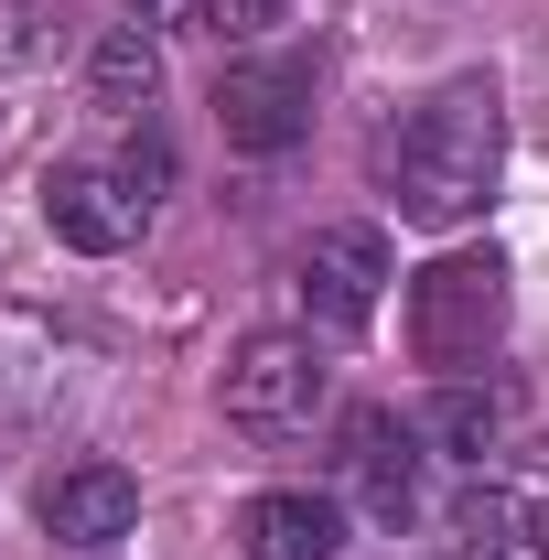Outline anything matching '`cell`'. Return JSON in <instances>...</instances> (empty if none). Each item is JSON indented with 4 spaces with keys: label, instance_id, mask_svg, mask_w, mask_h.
Segmentation results:
<instances>
[{
    "label": "cell",
    "instance_id": "cell-1",
    "mask_svg": "<svg viewBox=\"0 0 549 560\" xmlns=\"http://www.w3.org/2000/svg\"><path fill=\"white\" fill-rule=\"evenodd\" d=\"M495 162H506V108H495L484 75L431 86L410 119L377 140V173H388V195H399L410 226H464V215H484Z\"/></svg>",
    "mask_w": 549,
    "mask_h": 560
},
{
    "label": "cell",
    "instance_id": "cell-2",
    "mask_svg": "<svg viewBox=\"0 0 549 560\" xmlns=\"http://www.w3.org/2000/svg\"><path fill=\"white\" fill-rule=\"evenodd\" d=\"M162 184H173V151H162V130H140V140H119V151L55 162V173H44V226H55L66 248H86V259H108V248H130L140 226H151Z\"/></svg>",
    "mask_w": 549,
    "mask_h": 560
},
{
    "label": "cell",
    "instance_id": "cell-3",
    "mask_svg": "<svg viewBox=\"0 0 549 560\" xmlns=\"http://www.w3.org/2000/svg\"><path fill=\"white\" fill-rule=\"evenodd\" d=\"M506 335V259L495 248H453V259H431L410 280V346L420 366H442V377H464L484 366Z\"/></svg>",
    "mask_w": 549,
    "mask_h": 560
},
{
    "label": "cell",
    "instance_id": "cell-4",
    "mask_svg": "<svg viewBox=\"0 0 549 560\" xmlns=\"http://www.w3.org/2000/svg\"><path fill=\"white\" fill-rule=\"evenodd\" d=\"M324 399H335V366L313 355V335H248V346L226 355V420H237L248 442L313 431Z\"/></svg>",
    "mask_w": 549,
    "mask_h": 560
},
{
    "label": "cell",
    "instance_id": "cell-5",
    "mask_svg": "<svg viewBox=\"0 0 549 560\" xmlns=\"http://www.w3.org/2000/svg\"><path fill=\"white\" fill-rule=\"evenodd\" d=\"M97 377V346L55 324V313H22L0 302V420H66Z\"/></svg>",
    "mask_w": 549,
    "mask_h": 560
},
{
    "label": "cell",
    "instance_id": "cell-6",
    "mask_svg": "<svg viewBox=\"0 0 549 560\" xmlns=\"http://www.w3.org/2000/svg\"><path fill=\"white\" fill-rule=\"evenodd\" d=\"M215 130L226 151H291L313 130V55H237L215 75Z\"/></svg>",
    "mask_w": 549,
    "mask_h": 560
},
{
    "label": "cell",
    "instance_id": "cell-7",
    "mask_svg": "<svg viewBox=\"0 0 549 560\" xmlns=\"http://www.w3.org/2000/svg\"><path fill=\"white\" fill-rule=\"evenodd\" d=\"M377 291H388V237L377 226H313V248H302V313L324 335H355L377 313Z\"/></svg>",
    "mask_w": 549,
    "mask_h": 560
},
{
    "label": "cell",
    "instance_id": "cell-8",
    "mask_svg": "<svg viewBox=\"0 0 549 560\" xmlns=\"http://www.w3.org/2000/svg\"><path fill=\"white\" fill-rule=\"evenodd\" d=\"M344 495L377 517V528H410L420 517V431L388 410H344Z\"/></svg>",
    "mask_w": 549,
    "mask_h": 560
},
{
    "label": "cell",
    "instance_id": "cell-9",
    "mask_svg": "<svg viewBox=\"0 0 549 560\" xmlns=\"http://www.w3.org/2000/svg\"><path fill=\"white\" fill-rule=\"evenodd\" d=\"M33 506H44V539L108 550V539H130V517H140V475H119V464H66Z\"/></svg>",
    "mask_w": 549,
    "mask_h": 560
},
{
    "label": "cell",
    "instance_id": "cell-10",
    "mask_svg": "<svg viewBox=\"0 0 549 560\" xmlns=\"http://www.w3.org/2000/svg\"><path fill=\"white\" fill-rule=\"evenodd\" d=\"M237 550L248 560H335L344 550V506L335 495H302V486H270V495H248Z\"/></svg>",
    "mask_w": 549,
    "mask_h": 560
},
{
    "label": "cell",
    "instance_id": "cell-11",
    "mask_svg": "<svg viewBox=\"0 0 549 560\" xmlns=\"http://www.w3.org/2000/svg\"><path fill=\"white\" fill-rule=\"evenodd\" d=\"M442 560H549V506L517 486H475L453 506V539Z\"/></svg>",
    "mask_w": 549,
    "mask_h": 560
},
{
    "label": "cell",
    "instance_id": "cell-12",
    "mask_svg": "<svg viewBox=\"0 0 549 560\" xmlns=\"http://www.w3.org/2000/svg\"><path fill=\"white\" fill-rule=\"evenodd\" d=\"M151 86H162L151 33H140V22H108V33H97V55H86V97H97L108 119H130V108H151Z\"/></svg>",
    "mask_w": 549,
    "mask_h": 560
},
{
    "label": "cell",
    "instance_id": "cell-13",
    "mask_svg": "<svg viewBox=\"0 0 549 560\" xmlns=\"http://www.w3.org/2000/svg\"><path fill=\"white\" fill-rule=\"evenodd\" d=\"M162 22H195V33H226V44H248V33H270L291 0H151Z\"/></svg>",
    "mask_w": 549,
    "mask_h": 560
},
{
    "label": "cell",
    "instance_id": "cell-14",
    "mask_svg": "<svg viewBox=\"0 0 549 560\" xmlns=\"http://www.w3.org/2000/svg\"><path fill=\"white\" fill-rule=\"evenodd\" d=\"M431 431H442L453 453H475V464H484V442H495V399H475V388H453V399H442V420H431Z\"/></svg>",
    "mask_w": 549,
    "mask_h": 560
}]
</instances>
